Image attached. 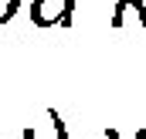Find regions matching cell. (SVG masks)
<instances>
[{"instance_id":"6da1fadb","label":"cell","mask_w":146,"mask_h":139,"mask_svg":"<svg viewBox=\"0 0 146 139\" xmlns=\"http://www.w3.org/2000/svg\"><path fill=\"white\" fill-rule=\"evenodd\" d=\"M75 14V0H31V24L34 27H68Z\"/></svg>"},{"instance_id":"7a4b0ae2","label":"cell","mask_w":146,"mask_h":139,"mask_svg":"<svg viewBox=\"0 0 146 139\" xmlns=\"http://www.w3.org/2000/svg\"><path fill=\"white\" fill-rule=\"evenodd\" d=\"M17 10H21V0H0V24H10Z\"/></svg>"},{"instance_id":"3957f363","label":"cell","mask_w":146,"mask_h":139,"mask_svg":"<svg viewBox=\"0 0 146 139\" xmlns=\"http://www.w3.org/2000/svg\"><path fill=\"white\" fill-rule=\"evenodd\" d=\"M48 119H51V126H54V139H68V129H65V122H61V115H58L54 109H48Z\"/></svg>"},{"instance_id":"277c9868","label":"cell","mask_w":146,"mask_h":139,"mask_svg":"<svg viewBox=\"0 0 146 139\" xmlns=\"http://www.w3.org/2000/svg\"><path fill=\"white\" fill-rule=\"evenodd\" d=\"M21 139H37V132H34V129H24V136H21Z\"/></svg>"}]
</instances>
